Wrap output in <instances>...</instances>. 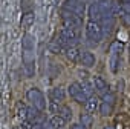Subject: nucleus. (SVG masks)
<instances>
[{"label":"nucleus","instance_id":"1","mask_svg":"<svg viewBox=\"0 0 130 129\" xmlns=\"http://www.w3.org/2000/svg\"><path fill=\"white\" fill-rule=\"evenodd\" d=\"M61 20H63V28H77V29H80L83 26L81 16H78L75 11H72L69 8L61 9Z\"/></svg>","mask_w":130,"mask_h":129},{"label":"nucleus","instance_id":"2","mask_svg":"<svg viewBox=\"0 0 130 129\" xmlns=\"http://www.w3.org/2000/svg\"><path fill=\"white\" fill-rule=\"evenodd\" d=\"M26 98L28 101H31V105L34 108H37L38 111H44L46 109V98L43 95V92L38 89V88H29L28 92H26Z\"/></svg>","mask_w":130,"mask_h":129},{"label":"nucleus","instance_id":"3","mask_svg":"<svg viewBox=\"0 0 130 129\" xmlns=\"http://www.w3.org/2000/svg\"><path fill=\"white\" fill-rule=\"evenodd\" d=\"M103 34H104V31H103V26L100 22L89 20L86 23V35L92 43H98L103 38Z\"/></svg>","mask_w":130,"mask_h":129},{"label":"nucleus","instance_id":"4","mask_svg":"<svg viewBox=\"0 0 130 129\" xmlns=\"http://www.w3.org/2000/svg\"><path fill=\"white\" fill-rule=\"evenodd\" d=\"M69 95L77 101V103H80V105H86V101H87V94L84 92V89H83V86L78 83V82H74V83H71L69 85Z\"/></svg>","mask_w":130,"mask_h":129},{"label":"nucleus","instance_id":"5","mask_svg":"<svg viewBox=\"0 0 130 129\" xmlns=\"http://www.w3.org/2000/svg\"><path fill=\"white\" fill-rule=\"evenodd\" d=\"M93 88L96 89V92H98V95H101V97H104L106 94H109L110 91H109V85H107V82L103 79V77H93Z\"/></svg>","mask_w":130,"mask_h":129},{"label":"nucleus","instance_id":"6","mask_svg":"<svg viewBox=\"0 0 130 129\" xmlns=\"http://www.w3.org/2000/svg\"><path fill=\"white\" fill-rule=\"evenodd\" d=\"M89 17H90V20H95V22H100L101 20L103 9H101V6H100L98 2L90 3V6H89Z\"/></svg>","mask_w":130,"mask_h":129},{"label":"nucleus","instance_id":"7","mask_svg":"<svg viewBox=\"0 0 130 129\" xmlns=\"http://www.w3.org/2000/svg\"><path fill=\"white\" fill-rule=\"evenodd\" d=\"M64 97H66V92H64V89H63L61 86H55V88H52V89L49 91V98H51V101L58 103V101H63Z\"/></svg>","mask_w":130,"mask_h":129},{"label":"nucleus","instance_id":"8","mask_svg":"<svg viewBox=\"0 0 130 129\" xmlns=\"http://www.w3.org/2000/svg\"><path fill=\"white\" fill-rule=\"evenodd\" d=\"M80 61H81V64L84 68H92L93 64H95V55L92 54V52H89V51H84V52H81V57H80Z\"/></svg>","mask_w":130,"mask_h":129},{"label":"nucleus","instance_id":"9","mask_svg":"<svg viewBox=\"0 0 130 129\" xmlns=\"http://www.w3.org/2000/svg\"><path fill=\"white\" fill-rule=\"evenodd\" d=\"M34 22H35V16H34V12H32V11H26V12L22 16L20 26H22L23 29H26V28L32 26V25H34Z\"/></svg>","mask_w":130,"mask_h":129},{"label":"nucleus","instance_id":"10","mask_svg":"<svg viewBox=\"0 0 130 129\" xmlns=\"http://www.w3.org/2000/svg\"><path fill=\"white\" fill-rule=\"evenodd\" d=\"M64 54H66V58H68L69 61H72V63H77V61H78V58L81 57V52L78 51V48H77V46H69Z\"/></svg>","mask_w":130,"mask_h":129},{"label":"nucleus","instance_id":"11","mask_svg":"<svg viewBox=\"0 0 130 129\" xmlns=\"http://www.w3.org/2000/svg\"><path fill=\"white\" fill-rule=\"evenodd\" d=\"M84 108H86V111L89 112V114H93L96 109H100V103H98V97L96 95H90L89 98H87V101H86V105H84Z\"/></svg>","mask_w":130,"mask_h":129},{"label":"nucleus","instance_id":"12","mask_svg":"<svg viewBox=\"0 0 130 129\" xmlns=\"http://www.w3.org/2000/svg\"><path fill=\"white\" fill-rule=\"evenodd\" d=\"M34 35L25 34L22 37V49H34Z\"/></svg>","mask_w":130,"mask_h":129},{"label":"nucleus","instance_id":"13","mask_svg":"<svg viewBox=\"0 0 130 129\" xmlns=\"http://www.w3.org/2000/svg\"><path fill=\"white\" fill-rule=\"evenodd\" d=\"M49 121H51V124H52L55 129H61V127L66 126V121H68V120H66V118H63L61 115H54Z\"/></svg>","mask_w":130,"mask_h":129},{"label":"nucleus","instance_id":"14","mask_svg":"<svg viewBox=\"0 0 130 129\" xmlns=\"http://www.w3.org/2000/svg\"><path fill=\"white\" fill-rule=\"evenodd\" d=\"M112 112H113V105H110L107 101H103L100 105V114L103 117H109V115H112Z\"/></svg>","mask_w":130,"mask_h":129},{"label":"nucleus","instance_id":"15","mask_svg":"<svg viewBox=\"0 0 130 129\" xmlns=\"http://www.w3.org/2000/svg\"><path fill=\"white\" fill-rule=\"evenodd\" d=\"M80 123L83 126H86V127H90L92 123H93V118H92V115L89 112H81L80 114Z\"/></svg>","mask_w":130,"mask_h":129},{"label":"nucleus","instance_id":"16","mask_svg":"<svg viewBox=\"0 0 130 129\" xmlns=\"http://www.w3.org/2000/svg\"><path fill=\"white\" fill-rule=\"evenodd\" d=\"M58 115H61L63 118H66V120H71V118H72V109H71V106H68V105H61V106H60Z\"/></svg>","mask_w":130,"mask_h":129},{"label":"nucleus","instance_id":"17","mask_svg":"<svg viewBox=\"0 0 130 129\" xmlns=\"http://www.w3.org/2000/svg\"><path fill=\"white\" fill-rule=\"evenodd\" d=\"M112 12L115 16L124 14V8H122V3H119V0H112Z\"/></svg>","mask_w":130,"mask_h":129},{"label":"nucleus","instance_id":"18","mask_svg":"<svg viewBox=\"0 0 130 129\" xmlns=\"http://www.w3.org/2000/svg\"><path fill=\"white\" fill-rule=\"evenodd\" d=\"M63 49H64V48L60 45V42H58L57 38H55V40H52V42H51V45H49V51H51V52H54V54H61V52H63Z\"/></svg>","mask_w":130,"mask_h":129},{"label":"nucleus","instance_id":"19","mask_svg":"<svg viewBox=\"0 0 130 129\" xmlns=\"http://www.w3.org/2000/svg\"><path fill=\"white\" fill-rule=\"evenodd\" d=\"M119 55L121 54H113V57H112V72L113 74L118 72V64L121 63V57Z\"/></svg>","mask_w":130,"mask_h":129},{"label":"nucleus","instance_id":"20","mask_svg":"<svg viewBox=\"0 0 130 129\" xmlns=\"http://www.w3.org/2000/svg\"><path fill=\"white\" fill-rule=\"evenodd\" d=\"M122 48H124L122 43H119V42H113L112 46H110V51H112L113 54H121V52H122Z\"/></svg>","mask_w":130,"mask_h":129},{"label":"nucleus","instance_id":"21","mask_svg":"<svg viewBox=\"0 0 130 129\" xmlns=\"http://www.w3.org/2000/svg\"><path fill=\"white\" fill-rule=\"evenodd\" d=\"M115 100H116V97H115V94H112V92H109V94H106V95L103 97V101H107V103H110V105H113V106H115Z\"/></svg>","mask_w":130,"mask_h":129},{"label":"nucleus","instance_id":"22","mask_svg":"<svg viewBox=\"0 0 130 129\" xmlns=\"http://www.w3.org/2000/svg\"><path fill=\"white\" fill-rule=\"evenodd\" d=\"M121 23L125 26V28H130V14L128 12H124L121 16Z\"/></svg>","mask_w":130,"mask_h":129},{"label":"nucleus","instance_id":"23","mask_svg":"<svg viewBox=\"0 0 130 129\" xmlns=\"http://www.w3.org/2000/svg\"><path fill=\"white\" fill-rule=\"evenodd\" d=\"M122 8H124V12H128L130 14V2H124L122 3Z\"/></svg>","mask_w":130,"mask_h":129},{"label":"nucleus","instance_id":"24","mask_svg":"<svg viewBox=\"0 0 130 129\" xmlns=\"http://www.w3.org/2000/svg\"><path fill=\"white\" fill-rule=\"evenodd\" d=\"M71 129H86V126H83L81 123H77V124H72Z\"/></svg>","mask_w":130,"mask_h":129},{"label":"nucleus","instance_id":"25","mask_svg":"<svg viewBox=\"0 0 130 129\" xmlns=\"http://www.w3.org/2000/svg\"><path fill=\"white\" fill-rule=\"evenodd\" d=\"M44 129H55V127L51 124V121H46V123H44Z\"/></svg>","mask_w":130,"mask_h":129},{"label":"nucleus","instance_id":"26","mask_svg":"<svg viewBox=\"0 0 130 129\" xmlns=\"http://www.w3.org/2000/svg\"><path fill=\"white\" fill-rule=\"evenodd\" d=\"M103 129H115V126H113V124H107V126H104Z\"/></svg>","mask_w":130,"mask_h":129},{"label":"nucleus","instance_id":"27","mask_svg":"<svg viewBox=\"0 0 130 129\" xmlns=\"http://www.w3.org/2000/svg\"><path fill=\"white\" fill-rule=\"evenodd\" d=\"M121 2H122V3H124V2H130V0H121Z\"/></svg>","mask_w":130,"mask_h":129}]
</instances>
